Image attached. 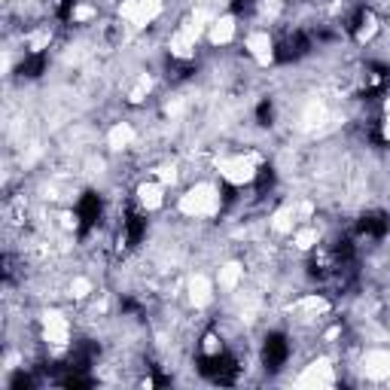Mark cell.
Wrapping results in <instances>:
<instances>
[{
  "label": "cell",
  "instance_id": "9",
  "mask_svg": "<svg viewBox=\"0 0 390 390\" xmlns=\"http://www.w3.org/2000/svg\"><path fill=\"white\" fill-rule=\"evenodd\" d=\"M271 116H275V110H271V101L266 98V101H259V107H256V119H259V125H271Z\"/></svg>",
  "mask_w": 390,
  "mask_h": 390
},
{
  "label": "cell",
  "instance_id": "5",
  "mask_svg": "<svg viewBox=\"0 0 390 390\" xmlns=\"http://www.w3.org/2000/svg\"><path fill=\"white\" fill-rule=\"evenodd\" d=\"M390 229V217L384 211H372V213H363L357 223V232H363L369 238H384Z\"/></svg>",
  "mask_w": 390,
  "mask_h": 390
},
{
  "label": "cell",
  "instance_id": "1",
  "mask_svg": "<svg viewBox=\"0 0 390 390\" xmlns=\"http://www.w3.org/2000/svg\"><path fill=\"white\" fill-rule=\"evenodd\" d=\"M238 360L232 354H213V357H199V372L204 378H211L213 384H232L238 378Z\"/></svg>",
  "mask_w": 390,
  "mask_h": 390
},
{
  "label": "cell",
  "instance_id": "13",
  "mask_svg": "<svg viewBox=\"0 0 390 390\" xmlns=\"http://www.w3.org/2000/svg\"><path fill=\"white\" fill-rule=\"evenodd\" d=\"M31 384H34V378H31V375H25V372L13 375V390H22V387H31Z\"/></svg>",
  "mask_w": 390,
  "mask_h": 390
},
{
  "label": "cell",
  "instance_id": "8",
  "mask_svg": "<svg viewBox=\"0 0 390 390\" xmlns=\"http://www.w3.org/2000/svg\"><path fill=\"white\" fill-rule=\"evenodd\" d=\"M275 187V168L271 165H262L259 174H256V192H268Z\"/></svg>",
  "mask_w": 390,
  "mask_h": 390
},
{
  "label": "cell",
  "instance_id": "10",
  "mask_svg": "<svg viewBox=\"0 0 390 390\" xmlns=\"http://www.w3.org/2000/svg\"><path fill=\"white\" fill-rule=\"evenodd\" d=\"M61 384H64V387H71V390H76V387H92L95 382H92L89 375H67Z\"/></svg>",
  "mask_w": 390,
  "mask_h": 390
},
{
  "label": "cell",
  "instance_id": "3",
  "mask_svg": "<svg viewBox=\"0 0 390 390\" xmlns=\"http://www.w3.org/2000/svg\"><path fill=\"white\" fill-rule=\"evenodd\" d=\"M76 213H80V235H85V232L101 220V195L85 192L80 199V204H76Z\"/></svg>",
  "mask_w": 390,
  "mask_h": 390
},
{
  "label": "cell",
  "instance_id": "7",
  "mask_svg": "<svg viewBox=\"0 0 390 390\" xmlns=\"http://www.w3.org/2000/svg\"><path fill=\"white\" fill-rule=\"evenodd\" d=\"M46 61H49L46 52H37V55L25 58V61L18 64V73H22V76H31V80H34V76H40V73L46 71Z\"/></svg>",
  "mask_w": 390,
  "mask_h": 390
},
{
  "label": "cell",
  "instance_id": "4",
  "mask_svg": "<svg viewBox=\"0 0 390 390\" xmlns=\"http://www.w3.org/2000/svg\"><path fill=\"white\" fill-rule=\"evenodd\" d=\"M311 49V40H308V34H302V31H296L290 37V40H284L278 46V52H275V58L280 64H290V61H299L302 55H305Z\"/></svg>",
  "mask_w": 390,
  "mask_h": 390
},
{
  "label": "cell",
  "instance_id": "6",
  "mask_svg": "<svg viewBox=\"0 0 390 390\" xmlns=\"http://www.w3.org/2000/svg\"><path fill=\"white\" fill-rule=\"evenodd\" d=\"M143 235H146V217L131 208L125 213V241H129V247H138Z\"/></svg>",
  "mask_w": 390,
  "mask_h": 390
},
{
  "label": "cell",
  "instance_id": "14",
  "mask_svg": "<svg viewBox=\"0 0 390 390\" xmlns=\"http://www.w3.org/2000/svg\"><path fill=\"white\" fill-rule=\"evenodd\" d=\"M232 9H235L238 16H241V13H250V9H253V0H235V4H232Z\"/></svg>",
  "mask_w": 390,
  "mask_h": 390
},
{
  "label": "cell",
  "instance_id": "2",
  "mask_svg": "<svg viewBox=\"0 0 390 390\" xmlns=\"http://www.w3.org/2000/svg\"><path fill=\"white\" fill-rule=\"evenodd\" d=\"M290 357V341L284 333H268L266 345H262V366L266 372H280V366L287 363Z\"/></svg>",
  "mask_w": 390,
  "mask_h": 390
},
{
  "label": "cell",
  "instance_id": "12",
  "mask_svg": "<svg viewBox=\"0 0 390 390\" xmlns=\"http://www.w3.org/2000/svg\"><path fill=\"white\" fill-rule=\"evenodd\" d=\"M73 6H76V0H61V6H58V18L67 22V18L73 16Z\"/></svg>",
  "mask_w": 390,
  "mask_h": 390
},
{
  "label": "cell",
  "instance_id": "11",
  "mask_svg": "<svg viewBox=\"0 0 390 390\" xmlns=\"http://www.w3.org/2000/svg\"><path fill=\"white\" fill-rule=\"evenodd\" d=\"M366 16H369V9H366V6H360V9H357V13H354V18H350L348 31H350V34H357V31H360V28H363V22H366Z\"/></svg>",
  "mask_w": 390,
  "mask_h": 390
}]
</instances>
